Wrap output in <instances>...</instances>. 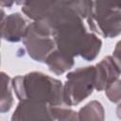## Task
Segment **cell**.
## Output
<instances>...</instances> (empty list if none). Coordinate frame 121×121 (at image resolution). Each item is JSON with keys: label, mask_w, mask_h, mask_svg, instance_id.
I'll return each mask as SVG.
<instances>
[{"label": "cell", "mask_w": 121, "mask_h": 121, "mask_svg": "<svg viewBox=\"0 0 121 121\" xmlns=\"http://www.w3.org/2000/svg\"><path fill=\"white\" fill-rule=\"evenodd\" d=\"M11 121H55V117L47 104L24 100L17 105Z\"/></svg>", "instance_id": "cell-5"}, {"label": "cell", "mask_w": 121, "mask_h": 121, "mask_svg": "<svg viewBox=\"0 0 121 121\" xmlns=\"http://www.w3.org/2000/svg\"><path fill=\"white\" fill-rule=\"evenodd\" d=\"M106 95L113 103L121 102V79H116L105 90Z\"/></svg>", "instance_id": "cell-12"}, {"label": "cell", "mask_w": 121, "mask_h": 121, "mask_svg": "<svg viewBox=\"0 0 121 121\" xmlns=\"http://www.w3.org/2000/svg\"><path fill=\"white\" fill-rule=\"evenodd\" d=\"M11 85L20 101H34L50 107L65 106L62 82L48 75L31 72L25 76H17L12 78Z\"/></svg>", "instance_id": "cell-1"}, {"label": "cell", "mask_w": 121, "mask_h": 121, "mask_svg": "<svg viewBox=\"0 0 121 121\" xmlns=\"http://www.w3.org/2000/svg\"><path fill=\"white\" fill-rule=\"evenodd\" d=\"M78 116L79 121H104L105 112L100 102L93 100L79 110Z\"/></svg>", "instance_id": "cell-9"}, {"label": "cell", "mask_w": 121, "mask_h": 121, "mask_svg": "<svg viewBox=\"0 0 121 121\" xmlns=\"http://www.w3.org/2000/svg\"><path fill=\"white\" fill-rule=\"evenodd\" d=\"M10 78L4 72L1 73V112H9L12 106L13 98L11 94Z\"/></svg>", "instance_id": "cell-10"}, {"label": "cell", "mask_w": 121, "mask_h": 121, "mask_svg": "<svg viewBox=\"0 0 121 121\" xmlns=\"http://www.w3.org/2000/svg\"><path fill=\"white\" fill-rule=\"evenodd\" d=\"M112 58L114 59L116 64L118 65L120 71H121V40L116 43L115 48L113 50V56Z\"/></svg>", "instance_id": "cell-13"}, {"label": "cell", "mask_w": 121, "mask_h": 121, "mask_svg": "<svg viewBox=\"0 0 121 121\" xmlns=\"http://www.w3.org/2000/svg\"><path fill=\"white\" fill-rule=\"evenodd\" d=\"M94 89H95V66L80 67L68 73L63 85L64 105H78L92 95Z\"/></svg>", "instance_id": "cell-3"}, {"label": "cell", "mask_w": 121, "mask_h": 121, "mask_svg": "<svg viewBox=\"0 0 121 121\" xmlns=\"http://www.w3.org/2000/svg\"><path fill=\"white\" fill-rule=\"evenodd\" d=\"M28 25L20 13H11L2 17L1 30L2 38L5 41L17 43L23 40Z\"/></svg>", "instance_id": "cell-7"}, {"label": "cell", "mask_w": 121, "mask_h": 121, "mask_svg": "<svg viewBox=\"0 0 121 121\" xmlns=\"http://www.w3.org/2000/svg\"><path fill=\"white\" fill-rule=\"evenodd\" d=\"M23 43L29 57L39 62H45L47 57L56 49L52 30L43 21H34L28 25Z\"/></svg>", "instance_id": "cell-4"}, {"label": "cell", "mask_w": 121, "mask_h": 121, "mask_svg": "<svg viewBox=\"0 0 121 121\" xmlns=\"http://www.w3.org/2000/svg\"><path fill=\"white\" fill-rule=\"evenodd\" d=\"M45 63L51 72L56 75H61L73 67L74 59L62 54L56 48L47 57Z\"/></svg>", "instance_id": "cell-8"}, {"label": "cell", "mask_w": 121, "mask_h": 121, "mask_svg": "<svg viewBox=\"0 0 121 121\" xmlns=\"http://www.w3.org/2000/svg\"><path fill=\"white\" fill-rule=\"evenodd\" d=\"M116 113H117L118 118L121 120V103L118 105V107H117V109H116Z\"/></svg>", "instance_id": "cell-14"}, {"label": "cell", "mask_w": 121, "mask_h": 121, "mask_svg": "<svg viewBox=\"0 0 121 121\" xmlns=\"http://www.w3.org/2000/svg\"><path fill=\"white\" fill-rule=\"evenodd\" d=\"M51 110L55 120L57 121H79L78 112L69 108H65L64 106L51 107Z\"/></svg>", "instance_id": "cell-11"}, {"label": "cell", "mask_w": 121, "mask_h": 121, "mask_svg": "<svg viewBox=\"0 0 121 121\" xmlns=\"http://www.w3.org/2000/svg\"><path fill=\"white\" fill-rule=\"evenodd\" d=\"M121 71L112 56L105 57L95 65V90L100 92L115 81Z\"/></svg>", "instance_id": "cell-6"}, {"label": "cell", "mask_w": 121, "mask_h": 121, "mask_svg": "<svg viewBox=\"0 0 121 121\" xmlns=\"http://www.w3.org/2000/svg\"><path fill=\"white\" fill-rule=\"evenodd\" d=\"M86 21L91 31L104 38H113L121 33V9L116 3L93 2Z\"/></svg>", "instance_id": "cell-2"}]
</instances>
